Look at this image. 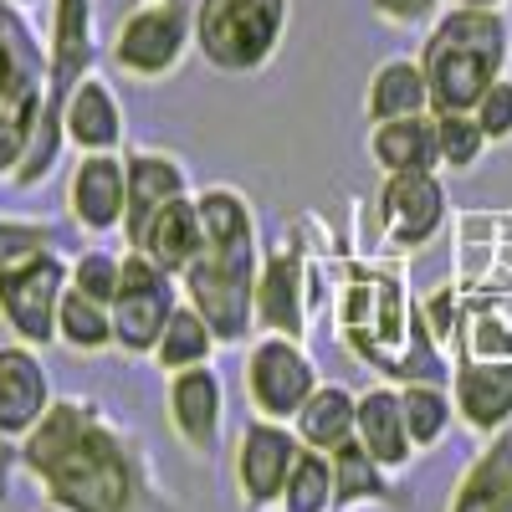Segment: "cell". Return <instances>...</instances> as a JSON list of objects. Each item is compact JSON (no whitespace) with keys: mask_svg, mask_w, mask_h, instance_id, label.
<instances>
[{"mask_svg":"<svg viewBox=\"0 0 512 512\" xmlns=\"http://www.w3.org/2000/svg\"><path fill=\"white\" fill-rule=\"evenodd\" d=\"M21 466L67 512H139L149 497L139 446L93 400H52L21 441Z\"/></svg>","mask_w":512,"mask_h":512,"instance_id":"cell-1","label":"cell"},{"mask_svg":"<svg viewBox=\"0 0 512 512\" xmlns=\"http://www.w3.org/2000/svg\"><path fill=\"white\" fill-rule=\"evenodd\" d=\"M200 226L205 246L200 256L180 272L185 303L205 313V323L216 328L221 344H241L251 313H256V216L241 190H200Z\"/></svg>","mask_w":512,"mask_h":512,"instance_id":"cell-2","label":"cell"},{"mask_svg":"<svg viewBox=\"0 0 512 512\" xmlns=\"http://www.w3.org/2000/svg\"><path fill=\"white\" fill-rule=\"evenodd\" d=\"M512 26L502 11L451 6L436 16L420 47V67L431 82V113H472L482 93L507 72Z\"/></svg>","mask_w":512,"mask_h":512,"instance_id":"cell-3","label":"cell"},{"mask_svg":"<svg viewBox=\"0 0 512 512\" xmlns=\"http://www.w3.org/2000/svg\"><path fill=\"white\" fill-rule=\"evenodd\" d=\"M292 0H195V52L226 72H262L287 36Z\"/></svg>","mask_w":512,"mask_h":512,"instance_id":"cell-4","label":"cell"},{"mask_svg":"<svg viewBox=\"0 0 512 512\" xmlns=\"http://www.w3.org/2000/svg\"><path fill=\"white\" fill-rule=\"evenodd\" d=\"M190 47H195V6L190 0H139L113 26L108 57L134 82H164L169 72H180Z\"/></svg>","mask_w":512,"mask_h":512,"instance_id":"cell-5","label":"cell"},{"mask_svg":"<svg viewBox=\"0 0 512 512\" xmlns=\"http://www.w3.org/2000/svg\"><path fill=\"white\" fill-rule=\"evenodd\" d=\"M72 287V262H62L57 246H41L21 262L0 267V318L31 349L57 344V313Z\"/></svg>","mask_w":512,"mask_h":512,"instance_id":"cell-6","label":"cell"},{"mask_svg":"<svg viewBox=\"0 0 512 512\" xmlns=\"http://www.w3.org/2000/svg\"><path fill=\"white\" fill-rule=\"evenodd\" d=\"M175 272H164L154 256L128 246L123 256V277L113 292V338L123 354H154L159 333L175 313Z\"/></svg>","mask_w":512,"mask_h":512,"instance_id":"cell-7","label":"cell"},{"mask_svg":"<svg viewBox=\"0 0 512 512\" xmlns=\"http://www.w3.org/2000/svg\"><path fill=\"white\" fill-rule=\"evenodd\" d=\"M246 390H251V405L267 420H297V410L318 390V369L297 349V338L272 333L246 354Z\"/></svg>","mask_w":512,"mask_h":512,"instance_id":"cell-8","label":"cell"},{"mask_svg":"<svg viewBox=\"0 0 512 512\" xmlns=\"http://www.w3.org/2000/svg\"><path fill=\"white\" fill-rule=\"evenodd\" d=\"M297 451H303V436H292L282 420H251L246 436L236 446V487L251 507H267L282 497L292 466H297Z\"/></svg>","mask_w":512,"mask_h":512,"instance_id":"cell-9","label":"cell"},{"mask_svg":"<svg viewBox=\"0 0 512 512\" xmlns=\"http://www.w3.org/2000/svg\"><path fill=\"white\" fill-rule=\"evenodd\" d=\"M67 210L88 236H113L123 231L128 210V164L118 154H82L67 180Z\"/></svg>","mask_w":512,"mask_h":512,"instance_id":"cell-10","label":"cell"},{"mask_svg":"<svg viewBox=\"0 0 512 512\" xmlns=\"http://www.w3.org/2000/svg\"><path fill=\"white\" fill-rule=\"evenodd\" d=\"M98 62L93 0H52V36H47V113L62 118V98L77 77Z\"/></svg>","mask_w":512,"mask_h":512,"instance_id":"cell-11","label":"cell"},{"mask_svg":"<svg viewBox=\"0 0 512 512\" xmlns=\"http://www.w3.org/2000/svg\"><path fill=\"white\" fill-rule=\"evenodd\" d=\"M52 410V374L31 344H0V441H26Z\"/></svg>","mask_w":512,"mask_h":512,"instance_id":"cell-12","label":"cell"},{"mask_svg":"<svg viewBox=\"0 0 512 512\" xmlns=\"http://www.w3.org/2000/svg\"><path fill=\"white\" fill-rule=\"evenodd\" d=\"M379 216H384L390 246H425L446 221V190L436 180V169L390 175L384 180V195H379Z\"/></svg>","mask_w":512,"mask_h":512,"instance_id":"cell-13","label":"cell"},{"mask_svg":"<svg viewBox=\"0 0 512 512\" xmlns=\"http://www.w3.org/2000/svg\"><path fill=\"white\" fill-rule=\"evenodd\" d=\"M221 420H226V390H221L216 369H210V364H190V369L169 374V425H175V436L195 456L216 451Z\"/></svg>","mask_w":512,"mask_h":512,"instance_id":"cell-14","label":"cell"},{"mask_svg":"<svg viewBox=\"0 0 512 512\" xmlns=\"http://www.w3.org/2000/svg\"><path fill=\"white\" fill-rule=\"evenodd\" d=\"M62 123H67V144L82 149V154H113L123 144V108L98 72L77 77L67 88Z\"/></svg>","mask_w":512,"mask_h":512,"instance_id":"cell-15","label":"cell"},{"mask_svg":"<svg viewBox=\"0 0 512 512\" xmlns=\"http://www.w3.org/2000/svg\"><path fill=\"white\" fill-rule=\"evenodd\" d=\"M128 210H123V241L134 246L144 236V226L154 221V210L169 205L175 195H185V164L169 159V154H154V149H139L128 154Z\"/></svg>","mask_w":512,"mask_h":512,"instance_id":"cell-16","label":"cell"},{"mask_svg":"<svg viewBox=\"0 0 512 512\" xmlns=\"http://www.w3.org/2000/svg\"><path fill=\"white\" fill-rule=\"evenodd\" d=\"M200 246H205V226H200V205L190 195H175L169 205H159L154 221L144 226V236L134 241V251L154 256V262L175 277L200 256Z\"/></svg>","mask_w":512,"mask_h":512,"instance_id":"cell-17","label":"cell"},{"mask_svg":"<svg viewBox=\"0 0 512 512\" xmlns=\"http://www.w3.org/2000/svg\"><path fill=\"white\" fill-rule=\"evenodd\" d=\"M256 318H262L272 333L303 338V256L297 251H272L262 272H256Z\"/></svg>","mask_w":512,"mask_h":512,"instance_id":"cell-18","label":"cell"},{"mask_svg":"<svg viewBox=\"0 0 512 512\" xmlns=\"http://www.w3.org/2000/svg\"><path fill=\"white\" fill-rule=\"evenodd\" d=\"M369 154L384 175H405V169H436L441 164V139H436V113H410V118H390L374 123L369 134Z\"/></svg>","mask_w":512,"mask_h":512,"instance_id":"cell-19","label":"cell"},{"mask_svg":"<svg viewBox=\"0 0 512 512\" xmlns=\"http://www.w3.org/2000/svg\"><path fill=\"white\" fill-rule=\"evenodd\" d=\"M456 410L482 436L507 431V420H512V364H461L456 369Z\"/></svg>","mask_w":512,"mask_h":512,"instance_id":"cell-20","label":"cell"},{"mask_svg":"<svg viewBox=\"0 0 512 512\" xmlns=\"http://www.w3.org/2000/svg\"><path fill=\"white\" fill-rule=\"evenodd\" d=\"M359 441L369 446V456L384 472H400L410 461L415 441H410V425H405V400L395 390L374 384L369 395H359Z\"/></svg>","mask_w":512,"mask_h":512,"instance_id":"cell-21","label":"cell"},{"mask_svg":"<svg viewBox=\"0 0 512 512\" xmlns=\"http://www.w3.org/2000/svg\"><path fill=\"white\" fill-rule=\"evenodd\" d=\"M451 512H512V431H497L487 451L466 466Z\"/></svg>","mask_w":512,"mask_h":512,"instance_id":"cell-22","label":"cell"},{"mask_svg":"<svg viewBox=\"0 0 512 512\" xmlns=\"http://www.w3.org/2000/svg\"><path fill=\"white\" fill-rule=\"evenodd\" d=\"M36 82H47V47L21 21V6L0 0V103H11Z\"/></svg>","mask_w":512,"mask_h":512,"instance_id":"cell-23","label":"cell"},{"mask_svg":"<svg viewBox=\"0 0 512 512\" xmlns=\"http://www.w3.org/2000/svg\"><path fill=\"white\" fill-rule=\"evenodd\" d=\"M431 108V82H425V67L410 57L395 62H379L369 77V93H364V113L369 123H390V118H410Z\"/></svg>","mask_w":512,"mask_h":512,"instance_id":"cell-24","label":"cell"},{"mask_svg":"<svg viewBox=\"0 0 512 512\" xmlns=\"http://www.w3.org/2000/svg\"><path fill=\"white\" fill-rule=\"evenodd\" d=\"M297 436H303V446H318V451L344 446L349 436H359V400L344 384H318L308 405L297 410Z\"/></svg>","mask_w":512,"mask_h":512,"instance_id":"cell-25","label":"cell"},{"mask_svg":"<svg viewBox=\"0 0 512 512\" xmlns=\"http://www.w3.org/2000/svg\"><path fill=\"white\" fill-rule=\"evenodd\" d=\"M216 328L205 323V313L195 308V303H180L175 313H169V323H164V333H159V344H154V364L159 369H190V364H210V354H216Z\"/></svg>","mask_w":512,"mask_h":512,"instance_id":"cell-26","label":"cell"},{"mask_svg":"<svg viewBox=\"0 0 512 512\" xmlns=\"http://www.w3.org/2000/svg\"><path fill=\"white\" fill-rule=\"evenodd\" d=\"M57 344H67V349H77V354H103V349H113V344H118V338H113V308L98 303V297H88V292L67 287L62 313H57Z\"/></svg>","mask_w":512,"mask_h":512,"instance_id":"cell-27","label":"cell"},{"mask_svg":"<svg viewBox=\"0 0 512 512\" xmlns=\"http://www.w3.org/2000/svg\"><path fill=\"white\" fill-rule=\"evenodd\" d=\"M333 507L344 512L354 502H374L384 497V466L369 456V446L359 436H349L344 446H333Z\"/></svg>","mask_w":512,"mask_h":512,"instance_id":"cell-28","label":"cell"},{"mask_svg":"<svg viewBox=\"0 0 512 512\" xmlns=\"http://www.w3.org/2000/svg\"><path fill=\"white\" fill-rule=\"evenodd\" d=\"M277 507L282 512H328L333 507V456L318 446L297 451V466H292Z\"/></svg>","mask_w":512,"mask_h":512,"instance_id":"cell-29","label":"cell"},{"mask_svg":"<svg viewBox=\"0 0 512 512\" xmlns=\"http://www.w3.org/2000/svg\"><path fill=\"white\" fill-rule=\"evenodd\" d=\"M400 400H405V425H410L415 451L436 446V441L451 431L456 410H451V400L436 390V384H410V390H400Z\"/></svg>","mask_w":512,"mask_h":512,"instance_id":"cell-30","label":"cell"},{"mask_svg":"<svg viewBox=\"0 0 512 512\" xmlns=\"http://www.w3.org/2000/svg\"><path fill=\"white\" fill-rule=\"evenodd\" d=\"M436 139H441V164L446 169H472L487 149V134L477 113H436Z\"/></svg>","mask_w":512,"mask_h":512,"instance_id":"cell-31","label":"cell"},{"mask_svg":"<svg viewBox=\"0 0 512 512\" xmlns=\"http://www.w3.org/2000/svg\"><path fill=\"white\" fill-rule=\"evenodd\" d=\"M118 277H123V256H113V251H82L72 262V287L98 297V303H108V308H113Z\"/></svg>","mask_w":512,"mask_h":512,"instance_id":"cell-32","label":"cell"},{"mask_svg":"<svg viewBox=\"0 0 512 512\" xmlns=\"http://www.w3.org/2000/svg\"><path fill=\"white\" fill-rule=\"evenodd\" d=\"M41 246H57V226H52V221L0 216V267L21 262V256H31V251H41Z\"/></svg>","mask_w":512,"mask_h":512,"instance_id":"cell-33","label":"cell"},{"mask_svg":"<svg viewBox=\"0 0 512 512\" xmlns=\"http://www.w3.org/2000/svg\"><path fill=\"white\" fill-rule=\"evenodd\" d=\"M472 113H477V123H482L487 144H507V139H512V77H497Z\"/></svg>","mask_w":512,"mask_h":512,"instance_id":"cell-34","label":"cell"},{"mask_svg":"<svg viewBox=\"0 0 512 512\" xmlns=\"http://www.w3.org/2000/svg\"><path fill=\"white\" fill-rule=\"evenodd\" d=\"M374 16L390 26H420L441 16V0H374Z\"/></svg>","mask_w":512,"mask_h":512,"instance_id":"cell-35","label":"cell"},{"mask_svg":"<svg viewBox=\"0 0 512 512\" xmlns=\"http://www.w3.org/2000/svg\"><path fill=\"white\" fill-rule=\"evenodd\" d=\"M451 6H482V11H502L507 0H451Z\"/></svg>","mask_w":512,"mask_h":512,"instance_id":"cell-36","label":"cell"},{"mask_svg":"<svg viewBox=\"0 0 512 512\" xmlns=\"http://www.w3.org/2000/svg\"><path fill=\"white\" fill-rule=\"evenodd\" d=\"M11 6H21V11H31V6H41V0H11Z\"/></svg>","mask_w":512,"mask_h":512,"instance_id":"cell-37","label":"cell"},{"mask_svg":"<svg viewBox=\"0 0 512 512\" xmlns=\"http://www.w3.org/2000/svg\"><path fill=\"white\" fill-rule=\"evenodd\" d=\"M36 512H67V507L62 502H47V507H36Z\"/></svg>","mask_w":512,"mask_h":512,"instance_id":"cell-38","label":"cell"}]
</instances>
